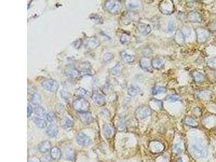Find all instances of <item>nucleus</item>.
<instances>
[{"instance_id":"obj_1","label":"nucleus","mask_w":216,"mask_h":162,"mask_svg":"<svg viewBox=\"0 0 216 162\" xmlns=\"http://www.w3.org/2000/svg\"><path fill=\"white\" fill-rule=\"evenodd\" d=\"M73 108L79 113L89 112L90 110V104L88 101L82 98L76 100L73 103Z\"/></svg>"},{"instance_id":"obj_46","label":"nucleus","mask_w":216,"mask_h":162,"mask_svg":"<svg viewBox=\"0 0 216 162\" xmlns=\"http://www.w3.org/2000/svg\"><path fill=\"white\" fill-rule=\"evenodd\" d=\"M27 110H27V116H28V117H29L30 116H31L32 112H33V109H32V106L29 104H28Z\"/></svg>"},{"instance_id":"obj_25","label":"nucleus","mask_w":216,"mask_h":162,"mask_svg":"<svg viewBox=\"0 0 216 162\" xmlns=\"http://www.w3.org/2000/svg\"><path fill=\"white\" fill-rule=\"evenodd\" d=\"M124 65L121 63H118L110 69V73L113 75H117L122 73Z\"/></svg>"},{"instance_id":"obj_39","label":"nucleus","mask_w":216,"mask_h":162,"mask_svg":"<svg viewBox=\"0 0 216 162\" xmlns=\"http://www.w3.org/2000/svg\"><path fill=\"white\" fill-rule=\"evenodd\" d=\"M114 58V55H112L111 53H105L103 56V61L105 62H107L111 60Z\"/></svg>"},{"instance_id":"obj_16","label":"nucleus","mask_w":216,"mask_h":162,"mask_svg":"<svg viewBox=\"0 0 216 162\" xmlns=\"http://www.w3.org/2000/svg\"><path fill=\"white\" fill-rule=\"evenodd\" d=\"M50 156L53 160H59L62 156V152L59 148L53 147L50 151Z\"/></svg>"},{"instance_id":"obj_19","label":"nucleus","mask_w":216,"mask_h":162,"mask_svg":"<svg viewBox=\"0 0 216 162\" xmlns=\"http://www.w3.org/2000/svg\"><path fill=\"white\" fill-rule=\"evenodd\" d=\"M120 56L125 62L128 63H131L133 62L135 59V56L133 55L130 54L125 51H123L120 53Z\"/></svg>"},{"instance_id":"obj_30","label":"nucleus","mask_w":216,"mask_h":162,"mask_svg":"<svg viewBox=\"0 0 216 162\" xmlns=\"http://www.w3.org/2000/svg\"><path fill=\"white\" fill-rule=\"evenodd\" d=\"M192 74L194 80L197 82H202L204 80V75L201 72L198 71H194L192 72Z\"/></svg>"},{"instance_id":"obj_24","label":"nucleus","mask_w":216,"mask_h":162,"mask_svg":"<svg viewBox=\"0 0 216 162\" xmlns=\"http://www.w3.org/2000/svg\"><path fill=\"white\" fill-rule=\"evenodd\" d=\"M164 65V60L160 58H155L151 61L152 67L154 69H160Z\"/></svg>"},{"instance_id":"obj_17","label":"nucleus","mask_w":216,"mask_h":162,"mask_svg":"<svg viewBox=\"0 0 216 162\" xmlns=\"http://www.w3.org/2000/svg\"><path fill=\"white\" fill-rule=\"evenodd\" d=\"M78 116H79L80 121L84 123H86V124L90 123L92 121L91 113H89V112L79 113Z\"/></svg>"},{"instance_id":"obj_22","label":"nucleus","mask_w":216,"mask_h":162,"mask_svg":"<svg viewBox=\"0 0 216 162\" xmlns=\"http://www.w3.org/2000/svg\"><path fill=\"white\" fill-rule=\"evenodd\" d=\"M33 122L40 129H44L47 126V122L42 118L40 117H34L33 118Z\"/></svg>"},{"instance_id":"obj_41","label":"nucleus","mask_w":216,"mask_h":162,"mask_svg":"<svg viewBox=\"0 0 216 162\" xmlns=\"http://www.w3.org/2000/svg\"><path fill=\"white\" fill-rule=\"evenodd\" d=\"M152 51L150 49L147 48L144 49L142 51L143 55L144 56V57H147L148 58L151 55Z\"/></svg>"},{"instance_id":"obj_4","label":"nucleus","mask_w":216,"mask_h":162,"mask_svg":"<svg viewBox=\"0 0 216 162\" xmlns=\"http://www.w3.org/2000/svg\"><path fill=\"white\" fill-rule=\"evenodd\" d=\"M104 7L109 12L116 14L120 12L122 8V4L119 1L109 0L105 2Z\"/></svg>"},{"instance_id":"obj_23","label":"nucleus","mask_w":216,"mask_h":162,"mask_svg":"<svg viewBox=\"0 0 216 162\" xmlns=\"http://www.w3.org/2000/svg\"><path fill=\"white\" fill-rule=\"evenodd\" d=\"M142 92L140 87L137 85H131L128 89V94L131 96H135Z\"/></svg>"},{"instance_id":"obj_48","label":"nucleus","mask_w":216,"mask_h":162,"mask_svg":"<svg viewBox=\"0 0 216 162\" xmlns=\"http://www.w3.org/2000/svg\"><path fill=\"white\" fill-rule=\"evenodd\" d=\"M212 28L214 31H216V21L212 23Z\"/></svg>"},{"instance_id":"obj_18","label":"nucleus","mask_w":216,"mask_h":162,"mask_svg":"<svg viewBox=\"0 0 216 162\" xmlns=\"http://www.w3.org/2000/svg\"><path fill=\"white\" fill-rule=\"evenodd\" d=\"M64 158L69 161H74L76 157L75 152L72 148H67L64 150Z\"/></svg>"},{"instance_id":"obj_40","label":"nucleus","mask_w":216,"mask_h":162,"mask_svg":"<svg viewBox=\"0 0 216 162\" xmlns=\"http://www.w3.org/2000/svg\"><path fill=\"white\" fill-rule=\"evenodd\" d=\"M46 118H47V120L49 122H52L55 120V115L52 113H49L46 115Z\"/></svg>"},{"instance_id":"obj_15","label":"nucleus","mask_w":216,"mask_h":162,"mask_svg":"<svg viewBox=\"0 0 216 162\" xmlns=\"http://www.w3.org/2000/svg\"><path fill=\"white\" fill-rule=\"evenodd\" d=\"M39 150L42 153H46L52 149V143L49 141L41 142L39 146Z\"/></svg>"},{"instance_id":"obj_12","label":"nucleus","mask_w":216,"mask_h":162,"mask_svg":"<svg viewBox=\"0 0 216 162\" xmlns=\"http://www.w3.org/2000/svg\"><path fill=\"white\" fill-rule=\"evenodd\" d=\"M188 20L190 22H200L202 21V17L200 13L197 11H192L190 12L188 16Z\"/></svg>"},{"instance_id":"obj_47","label":"nucleus","mask_w":216,"mask_h":162,"mask_svg":"<svg viewBox=\"0 0 216 162\" xmlns=\"http://www.w3.org/2000/svg\"><path fill=\"white\" fill-rule=\"evenodd\" d=\"M87 63H84L83 64H82V66H81V68L83 69H85V70H87V69H89L90 67V65H89L88 66L87 65Z\"/></svg>"},{"instance_id":"obj_14","label":"nucleus","mask_w":216,"mask_h":162,"mask_svg":"<svg viewBox=\"0 0 216 162\" xmlns=\"http://www.w3.org/2000/svg\"><path fill=\"white\" fill-rule=\"evenodd\" d=\"M85 45L87 48L90 50H93L97 48L99 45L100 43L95 37L88 38L85 42Z\"/></svg>"},{"instance_id":"obj_43","label":"nucleus","mask_w":216,"mask_h":162,"mask_svg":"<svg viewBox=\"0 0 216 162\" xmlns=\"http://www.w3.org/2000/svg\"><path fill=\"white\" fill-rule=\"evenodd\" d=\"M52 158L48 155H43L40 158L41 162H52Z\"/></svg>"},{"instance_id":"obj_8","label":"nucleus","mask_w":216,"mask_h":162,"mask_svg":"<svg viewBox=\"0 0 216 162\" xmlns=\"http://www.w3.org/2000/svg\"><path fill=\"white\" fill-rule=\"evenodd\" d=\"M76 142L82 146H88L91 143V139L86 134L80 132L76 136Z\"/></svg>"},{"instance_id":"obj_27","label":"nucleus","mask_w":216,"mask_h":162,"mask_svg":"<svg viewBox=\"0 0 216 162\" xmlns=\"http://www.w3.org/2000/svg\"><path fill=\"white\" fill-rule=\"evenodd\" d=\"M185 37L184 36L183 32H182L180 30H179L176 33L175 37V40L177 44L180 45H183L185 42Z\"/></svg>"},{"instance_id":"obj_37","label":"nucleus","mask_w":216,"mask_h":162,"mask_svg":"<svg viewBox=\"0 0 216 162\" xmlns=\"http://www.w3.org/2000/svg\"><path fill=\"white\" fill-rule=\"evenodd\" d=\"M185 123L187 125H188L189 126H191L192 127H195L197 126L198 124H197V122L192 117H187L185 119Z\"/></svg>"},{"instance_id":"obj_20","label":"nucleus","mask_w":216,"mask_h":162,"mask_svg":"<svg viewBox=\"0 0 216 162\" xmlns=\"http://www.w3.org/2000/svg\"><path fill=\"white\" fill-rule=\"evenodd\" d=\"M140 67L144 70H149L152 67L151 61L147 57H143L140 61Z\"/></svg>"},{"instance_id":"obj_44","label":"nucleus","mask_w":216,"mask_h":162,"mask_svg":"<svg viewBox=\"0 0 216 162\" xmlns=\"http://www.w3.org/2000/svg\"><path fill=\"white\" fill-rule=\"evenodd\" d=\"M208 65L212 68H216V58L210 59L208 61Z\"/></svg>"},{"instance_id":"obj_5","label":"nucleus","mask_w":216,"mask_h":162,"mask_svg":"<svg viewBox=\"0 0 216 162\" xmlns=\"http://www.w3.org/2000/svg\"><path fill=\"white\" fill-rule=\"evenodd\" d=\"M41 85L43 88L52 93L56 92L59 87V84L58 82L52 79L47 80L42 82L41 83Z\"/></svg>"},{"instance_id":"obj_32","label":"nucleus","mask_w":216,"mask_h":162,"mask_svg":"<svg viewBox=\"0 0 216 162\" xmlns=\"http://www.w3.org/2000/svg\"><path fill=\"white\" fill-rule=\"evenodd\" d=\"M35 113L37 116L40 117L46 116V115H47L45 109L40 105L35 106Z\"/></svg>"},{"instance_id":"obj_36","label":"nucleus","mask_w":216,"mask_h":162,"mask_svg":"<svg viewBox=\"0 0 216 162\" xmlns=\"http://www.w3.org/2000/svg\"><path fill=\"white\" fill-rule=\"evenodd\" d=\"M120 41L122 44L127 45L130 41V37L127 34H123L120 36Z\"/></svg>"},{"instance_id":"obj_9","label":"nucleus","mask_w":216,"mask_h":162,"mask_svg":"<svg viewBox=\"0 0 216 162\" xmlns=\"http://www.w3.org/2000/svg\"><path fill=\"white\" fill-rule=\"evenodd\" d=\"M139 19L138 14L136 12L130 11L124 15L122 18V22L124 24H129L132 21H137Z\"/></svg>"},{"instance_id":"obj_11","label":"nucleus","mask_w":216,"mask_h":162,"mask_svg":"<svg viewBox=\"0 0 216 162\" xmlns=\"http://www.w3.org/2000/svg\"><path fill=\"white\" fill-rule=\"evenodd\" d=\"M138 32L143 35H148L151 32V27L149 24L144 23H139L137 25Z\"/></svg>"},{"instance_id":"obj_45","label":"nucleus","mask_w":216,"mask_h":162,"mask_svg":"<svg viewBox=\"0 0 216 162\" xmlns=\"http://www.w3.org/2000/svg\"><path fill=\"white\" fill-rule=\"evenodd\" d=\"M60 95L62 98H63L65 100H68V98H69V96H70V94L69 93L65 91H63V90L60 91Z\"/></svg>"},{"instance_id":"obj_13","label":"nucleus","mask_w":216,"mask_h":162,"mask_svg":"<svg viewBox=\"0 0 216 162\" xmlns=\"http://www.w3.org/2000/svg\"><path fill=\"white\" fill-rule=\"evenodd\" d=\"M92 98V100L96 103V104L99 106H103L105 104L106 100H105V97L100 93H93Z\"/></svg>"},{"instance_id":"obj_2","label":"nucleus","mask_w":216,"mask_h":162,"mask_svg":"<svg viewBox=\"0 0 216 162\" xmlns=\"http://www.w3.org/2000/svg\"><path fill=\"white\" fill-rule=\"evenodd\" d=\"M192 151L195 156L197 158H204L208 155V150L203 145L198 143L193 144Z\"/></svg>"},{"instance_id":"obj_26","label":"nucleus","mask_w":216,"mask_h":162,"mask_svg":"<svg viewBox=\"0 0 216 162\" xmlns=\"http://www.w3.org/2000/svg\"><path fill=\"white\" fill-rule=\"evenodd\" d=\"M61 125L64 129H70L74 126V122L69 118L65 117L61 122Z\"/></svg>"},{"instance_id":"obj_38","label":"nucleus","mask_w":216,"mask_h":162,"mask_svg":"<svg viewBox=\"0 0 216 162\" xmlns=\"http://www.w3.org/2000/svg\"><path fill=\"white\" fill-rule=\"evenodd\" d=\"M126 128V124L124 121H120L118 122L117 124V129L119 131H123Z\"/></svg>"},{"instance_id":"obj_28","label":"nucleus","mask_w":216,"mask_h":162,"mask_svg":"<svg viewBox=\"0 0 216 162\" xmlns=\"http://www.w3.org/2000/svg\"><path fill=\"white\" fill-rule=\"evenodd\" d=\"M103 131L104 133V136L107 138H110L112 135V128L108 124H105L103 126Z\"/></svg>"},{"instance_id":"obj_49","label":"nucleus","mask_w":216,"mask_h":162,"mask_svg":"<svg viewBox=\"0 0 216 162\" xmlns=\"http://www.w3.org/2000/svg\"><path fill=\"white\" fill-rule=\"evenodd\" d=\"M177 162H183V161L181 159H179L178 160V161H177Z\"/></svg>"},{"instance_id":"obj_3","label":"nucleus","mask_w":216,"mask_h":162,"mask_svg":"<svg viewBox=\"0 0 216 162\" xmlns=\"http://www.w3.org/2000/svg\"><path fill=\"white\" fill-rule=\"evenodd\" d=\"M160 12L165 15H170L174 12L175 5L172 1L164 0L160 2L159 5Z\"/></svg>"},{"instance_id":"obj_7","label":"nucleus","mask_w":216,"mask_h":162,"mask_svg":"<svg viewBox=\"0 0 216 162\" xmlns=\"http://www.w3.org/2000/svg\"><path fill=\"white\" fill-rule=\"evenodd\" d=\"M151 114V108L147 105H143L138 107L135 111L136 116L140 119H144Z\"/></svg>"},{"instance_id":"obj_10","label":"nucleus","mask_w":216,"mask_h":162,"mask_svg":"<svg viewBox=\"0 0 216 162\" xmlns=\"http://www.w3.org/2000/svg\"><path fill=\"white\" fill-rule=\"evenodd\" d=\"M127 5L130 11L134 12L142 10L143 8V4L140 1H128Z\"/></svg>"},{"instance_id":"obj_29","label":"nucleus","mask_w":216,"mask_h":162,"mask_svg":"<svg viewBox=\"0 0 216 162\" xmlns=\"http://www.w3.org/2000/svg\"><path fill=\"white\" fill-rule=\"evenodd\" d=\"M31 102L32 104L35 106L40 105L42 102L40 95L37 93H33L31 98Z\"/></svg>"},{"instance_id":"obj_21","label":"nucleus","mask_w":216,"mask_h":162,"mask_svg":"<svg viewBox=\"0 0 216 162\" xmlns=\"http://www.w3.org/2000/svg\"><path fill=\"white\" fill-rule=\"evenodd\" d=\"M66 75L68 77L72 78H77L80 76V73L77 69L72 68H69L67 69L66 71Z\"/></svg>"},{"instance_id":"obj_31","label":"nucleus","mask_w":216,"mask_h":162,"mask_svg":"<svg viewBox=\"0 0 216 162\" xmlns=\"http://www.w3.org/2000/svg\"><path fill=\"white\" fill-rule=\"evenodd\" d=\"M46 133L50 137H55L58 133V130L56 127L52 126L48 128L46 131Z\"/></svg>"},{"instance_id":"obj_42","label":"nucleus","mask_w":216,"mask_h":162,"mask_svg":"<svg viewBox=\"0 0 216 162\" xmlns=\"http://www.w3.org/2000/svg\"><path fill=\"white\" fill-rule=\"evenodd\" d=\"M87 93V90L83 88H80L77 90V94L80 96H83Z\"/></svg>"},{"instance_id":"obj_33","label":"nucleus","mask_w":216,"mask_h":162,"mask_svg":"<svg viewBox=\"0 0 216 162\" xmlns=\"http://www.w3.org/2000/svg\"><path fill=\"white\" fill-rule=\"evenodd\" d=\"M166 91V89L163 86H156L153 88L152 90V93L153 95H157L158 94L164 93Z\"/></svg>"},{"instance_id":"obj_6","label":"nucleus","mask_w":216,"mask_h":162,"mask_svg":"<svg viewBox=\"0 0 216 162\" xmlns=\"http://www.w3.org/2000/svg\"><path fill=\"white\" fill-rule=\"evenodd\" d=\"M196 34L197 41L199 43L206 42L210 37V32L208 30L201 27L196 29Z\"/></svg>"},{"instance_id":"obj_35","label":"nucleus","mask_w":216,"mask_h":162,"mask_svg":"<svg viewBox=\"0 0 216 162\" xmlns=\"http://www.w3.org/2000/svg\"><path fill=\"white\" fill-rule=\"evenodd\" d=\"M176 28V25L175 21L173 19H171L169 21L168 27H167V29H168V32H170V33L173 32H175Z\"/></svg>"},{"instance_id":"obj_34","label":"nucleus","mask_w":216,"mask_h":162,"mask_svg":"<svg viewBox=\"0 0 216 162\" xmlns=\"http://www.w3.org/2000/svg\"><path fill=\"white\" fill-rule=\"evenodd\" d=\"M165 100L170 102H175L180 100V97L177 95H169L165 97Z\"/></svg>"}]
</instances>
